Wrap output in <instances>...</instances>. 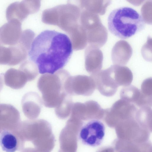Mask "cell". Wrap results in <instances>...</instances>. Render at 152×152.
Instances as JSON below:
<instances>
[{"label": "cell", "mask_w": 152, "mask_h": 152, "mask_svg": "<svg viewBox=\"0 0 152 152\" xmlns=\"http://www.w3.org/2000/svg\"><path fill=\"white\" fill-rule=\"evenodd\" d=\"M121 99L133 104L140 108L152 106V97L146 96L133 85L124 87L120 92Z\"/></svg>", "instance_id": "obj_11"}, {"label": "cell", "mask_w": 152, "mask_h": 152, "mask_svg": "<svg viewBox=\"0 0 152 152\" xmlns=\"http://www.w3.org/2000/svg\"><path fill=\"white\" fill-rule=\"evenodd\" d=\"M110 74L118 86L130 85L133 79L131 70L124 66L114 64L108 68Z\"/></svg>", "instance_id": "obj_14"}, {"label": "cell", "mask_w": 152, "mask_h": 152, "mask_svg": "<svg viewBox=\"0 0 152 152\" xmlns=\"http://www.w3.org/2000/svg\"><path fill=\"white\" fill-rule=\"evenodd\" d=\"M104 109L97 102L89 100L84 103H73L71 115L82 121H87L100 119L104 115Z\"/></svg>", "instance_id": "obj_7"}, {"label": "cell", "mask_w": 152, "mask_h": 152, "mask_svg": "<svg viewBox=\"0 0 152 152\" xmlns=\"http://www.w3.org/2000/svg\"><path fill=\"white\" fill-rule=\"evenodd\" d=\"M42 104V99L37 93L33 92L26 93L23 96L21 101L24 114L30 119L37 118L40 113Z\"/></svg>", "instance_id": "obj_12"}, {"label": "cell", "mask_w": 152, "mask_h": 152, "mask_svg": "<svg viewBox=\"0 0 152 152\" xmlns=\"http://www.w3.org/2000/svg\"><path fill=\"white\" fill-rule=\"evenodd\" d=\"M125 152L121 151V152Z\"/></svg>", "instance_id": "obj_23"}, {"label": "cell", "mask_w": 152, "mask_h": 152, "mask_svg": "<svg viewBox=\"0 0 152 152\" xmlns=\"http://www.w3.org/2000/svg\"><path fill=\"white\" fill-rule=\"evenodd\" d=\"M0 145L6 152H15L19 148L18 137L11 131L3 130L0 134Z\"/></svg>", "instance_id": "obj_17"}, {"label": "cell", "mask_w": 152, "mask_h": 152, "mask_svg": "<svg viewBox=\"0 0 152 152\" xmlns=\"http://www.w3.org/2000/svg\"><path fill=\"white\" fill-rule=\"evenodd\" d=\"M83 124L82 120L70 116L60 135L58 152H76L78 134Z\"/></svg>", "instance_id": "obj_4"}, {"label": "cell", "mask_w": 152, "mask_h": 152, "mask_svg": "<svg viewBox=\"0 0 152 152\" xmlns=\"http://www.w3.org/2000/svg\"><path fill=\"white\" fill-rule=\"evenodd\" d=\"M105 128L99 120H91L81 128L78 138L83 144L92 147L100 145L105 134Z\"/></svg>", "instance_id": "obj_5"}, {"label": "cell", "mask_w": 152, "mask_h": 152, "mask_svg": "<svg viewBox=\"0 0 152 152\" xmlns=\"http://www.w3.org/2000/svg\"><path fill=\"white\" fill-rule=\"evenodd\" d=\"M137 109L134 104L121 99L110 108L104 109V115L107 120L129 118L135 116Z\"/></svg>", "instance_id": "obj_9"}, {"label": "cell", "mask_w": 152, "mask_h": 152, "mask_svg": "<svg viewBox=\"0 0 152 152\" xmlns=\"http://www.w3.org/2000/svg\"><path fill=\"white\" fill-rule=\"evenodd\" d=\"M95 82L91 77L85 75H70L66 80L65 89L71 95H91L96 88Z\"/></svg>", "instance_id": "obj_6"}, {"label": "cell", "mask_w": 152, "mask_h": 152, "mask_svg": "<svg viewBox=\"0 0 152 152\" xmlns=\"http://www.w3.org/2000/svg\"><path fill=\"white\" fill-rule=\"evenodd\" d=\"M19 69L25 74L29 81L34 80L38 74L37 67L30 60L23 62L20 66Z\"/></svg>", "instance_id": "obj_20"}, {"label": "cell", "mask_w": 152, "mask_h": 152, "mask_svg": "<svg viewBox=\"0 0 152 152\" xmlns=\"http://www.w3.org/2000/svg\"><path fill=\"white\" fill-rule=\"evenodd\" d=\"M21 22L12 20L8 21L0 28V43L10 46L18 42L22 31Z\"/></svg>", "instance_id": "obj_10"}, {"label": "cell", "mask_w": 152, "mask_h": 152, "mask_svg": "<svg viewBox=\"0 0 152 152\" xmlns=\"http://www.w3.org/2000/svg\"><path fill=\"white\" fill-rule=\"evenodd\" d=\"M132 50L126 41L120 40L114 46L112 50L111 58L115 64L123 66L126 64L131 57Z\"/></svg>", "instance_id": "obj_13"}, {"label": "cell", "mask_w": 152, "mask_h": 152, "mask_svg": "<svg viewBox=\"0 0 152 152\" xmlns=\"http://www.w3.org/2000/svg\"><path fill=\"white\" fill-rule=\"evenodd\" d=\"M90 76L95 82L96 88L103 96H111L116 92L118 86L111 75L108 68L91 74Z\"/></svg>", "instance_id": "obj_8"}, {"label": "cell", "mask_w": 152, "mask_h": 152, "mask_svg": "<svg viewBox=\"0 0 152 152\" xmlns=\"http://www.w3.org/2000/svg\"><path fill=\"white\" fill-rule=\"evenodd\" d=\"M71 96L68 95L58 106L55 107L56 115L59 118L65 119L70 114L73 105Z\"/></svg>", "instance_id": "obj_19"}, {"label": "cell", "mask_w": 152, "mask_h": 152, "mask_svg": "<svg viewBox=\"0 0 152 152\" xmlns=\"http://www.w3.org/2000/svg\"><path fill=\"white\" fill-rule=\"evenodd\" d=\"M70 74L60 70L53 74H45L39 78L37 87L42 94V104L46 107H56L69 95L66 92L65 84Z\"/></svg>", "instance_id": "obj_3"}, {"label": "cell", "mask_w": 152, "mask_h": 152, "mask_svg": "<svg viewBox=\"0 0 152 152\" xmlns=\"http://www.w3.org/2000/svg\"><path fill=\"white\" fill-rule=\"evenodd\" d=\"M28 7V3L26 1L11 3L6 10V17L8 21L16 20L21 22L27 15Z\"/></svg>", "instance_id": "obj_16"}, {"label": "cell", "mask_w": 152, "mask_h": 152, "mask_svg": "<svg viewBox=\"0 0 152 152\" xmlns=\"http://www.w3.org/2000/svg\"><path fill=\"white\" fill-rule=\"evenodd\" d=\"M93 55L86 63V69L91 75L101 70L103 59L102 53L99 48L93 46Z\"/></svg>", "instance_id": "obj_18"}, {"label": "cell", "mask_w": 152, "mask_h": 152, "mask_svg": "<svg viewBox=\"0 0 152 152\" xmlns=\"http://www.w3.org/2000/svg\"><path fill=\"white\" fill-rule=\"evenodd\" d=\"M72 51V42L67 35L47 30L33 40L28 55L40 73L53 74L66 65Z\"/></svg>", "instance_id": "obj_1"}, {"label": "cell", "mask_w": 152, "mask_h": 152, "mask_svg": "<svg viewBox=\"0 0 152 152\" xmlns=\"http://www.w3.org/2000/svg\"><path fill=\"white\" fill-rule=\"evenodd\" d=\"M141 90L145 95L152 97V80L151 78H149L145 80L142 82Z\"/></svg>", "instance_id": "obj_22"}, {"label": "cell", "mask_w": 152, "mask_h": 152, "mask_svg": "<svg viewBox=\"0 0 152 152\" xmlns=\"http://www.w3.org/2000/svg\"><path fill=\"white\" fill-rule=\"evenodd\" d=\"M12 60V53L10 47H6L0 43V64L10 66Z\"/></svg>", "instance_id": "obj_21"}, {"label": "cell", "mask_w": 152, "mask_h": 152, "mask_svg": "<svg viewBox=\"0 0 152 152\" xmlns=\"http://www.w3.org/2000/svg\"><path fill=\"white\" fill-rule=\"evenodd\" d=\"M4 78L6 85L15 89L22 88L28 81L23 72L14 68H10L7 71Z\"/></svg>", "instance_id": "obj_15"}, {"label": "cell", "mask_w": 152, "mask_h": 152, "mask_svg": "<svg viewBox=\"0 0 152 152\" xmlns=\"http://www.w3.org/2000/svg\"><path fill=\"white\" fill-rule=\"evenodd\" d=\"M108 28L115 36L129 38L143 30L145 26L143 18L134 9L127 7L112 11L107 18Z\"/></svg>", "instance_id": "obj_2"}]
</instances>
